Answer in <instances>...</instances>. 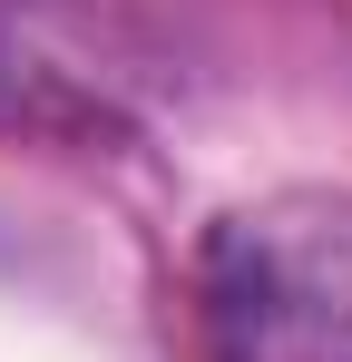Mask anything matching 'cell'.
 <instances>
[{"mask_svg":"<svg viewBox=\"0 0 352 362\" xmlns=\"http://www.w3.org/2000/svg\"><path fill=\"white\" fill-rule=\"evenodd\" d=\"M216 362H352V186H274L206 235Z\"/></svg>","mask_w":352,"mask_h":362,"instance_id":"cell-1","label":"cell"}]
</instances>
